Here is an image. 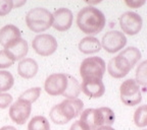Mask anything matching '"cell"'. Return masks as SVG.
I'll return each mask as SVG.
<instances>
[{"label":"cell","instance_id":"cell-1","mask_svg":"<svg viewBox=\"0 0 147 130\" xmlns=\"http://www.w3.org/2000/svg\"><path fill=\"white\" fill-rule=\"evenodd\" d=\"M105 16L98 8L87 6L82 8L77 16V25L83 33L87 35H96L104 29Z\"/></svg>","mask_w":147,"mask_h":130},{"label":"cell","instance_id":"cell-2","mask_svg":"<svg viewBox=\"0 0 147 130\" xmlns=\"http://www.w3.org/2000/svg\"><path fill=\"white\" fill-rule=\"evenodd\" d=\"M84 103L80 99H67L50 110L49 116L52 122L58 125H63L78 117L82 112Z\"/></svg>","mask_w":147,"mask_h":130},{"label":"cell","instance_id":"cell-3","mask_svg":"<svg viewBox=\"0 0 147 130\" xmlns=\"http://www.w3.org/2000/svg\"><path fill=\"white\" fill-rule=\"evenodd\" d=\"M52 13L43 7L31 9L26 15V23L34 33H43L52 27Z\"/></svg>","mask_w":147,"mask_h":130},{"label":"cell","instance_id":"cell-4","mask_svg":"<svg viewBox=\"0 0 147 130\" xmlns=\"http://www.w3.org/2000/svg\"><path fill=\"white\" fill-rule=\"evenodd\" d=\"M106 70V64L100 57H89L83 60L80 67V74L83 80L102 79Z\"/></svg>","mask_w":147,"mask_h":130},{"label":"cell","instance_id":"cell-5","mask_svg":"<svg viewBox=\"0 0 147 130\" xmlns=\"http://www.w3.org/2000/svg\"><path fill=\"white\" fill-rule=\"evenodd\" d=\"M121 100L126 106H136L142 101L140 85L135 79H127L123 82L119 87Z\"/></svg>","mask_w":147,"mask_h":130},{"label":"cell","instance_id":"cell-6","mask_svg":"<svg viewBox=\"0 0 147 130\" xmlns=\"http://www.w3.org/2000/svg\"><path fill=\"white\" fill-rule=\"evenodd\" d=\"M32 47L37 54L41 56H49L57 49V41L51 35L41 34L34 38L32 41Z\"/></svg>","mask_w":147,"mask_h":130},{"label":"cell","instance_id":"cell-7","mask_svg":"<svg viewBox=\"0 0 147 130\" xmlns=\"http://www.w3.org/2000/svg\"><path fill=\"white\" fill-rule=\"evenodd\" d=\"M119 25H121V27L125 34L134 36L141 31L143 21L142 17L136 12L127 11L123 13L119 17Z\"/></svg>","mask_w":147,"mask_h":130},{"label":"cell","instance_id":"cell-8","mask_svg":"<svg viewBox=\"0 0 147 130\" xmlns=\"http://www.w3.org/2000/svg\"><path fill=\"white\" fill-rule=\"evenodd\" d=\"M101 47L108 53H115L122 50L127 44V38L119 31H110L106 33L101 40Z\"/></svg>","mask_w":147,"mask_h":130},{"label":"cell","instance_id":"cell-9","mask_svg":"<svg viewBox=\"0 0 147 130\" xmlns=\"http://www.w3.org/2000/svg\"><path fill=\"white\" fill-rule=\"evenodd\" d=\"M67 77L64 73H53L46 78L44 89L50 96L62 95L67 89Z\"/></svg>","mask_w":147,"mask_h":130},{"label":"cell","instance_id":"cell-10","mask_svg":"<svg viewBox=\"0 0 147 130\" xmlns=\"http://www.w3.org/2000/svg\"><path fill=\"white\" fill-rule=\"evenodd\" d=\"M133 67L134 66L132 65V63L127 58L119 54L117 57L113 58L108 62L107 71L110 76L115 78H122L126 76Z\"/></svg>","mask_w":147,"mask_h":130},{"label":"cell","instance_id":"cell-11","mask_svg":"<svg viewBox=\"0 0 147 130\" xmlns=\"http://www.w3.org/2000/svg\"><path fill=\"white\" fill-rule=\"evenodd\" d=\"M32 104L18 99L16 103L9 108V117L12 121L18 125H22L30 117L32 111Z\"/></svg>","mask_w":147,"mask_h":130},{"label":"cell","instance_id":"cell-12","mask_svg":"<svg viewBox=\"0 0 147 130\" xmlns=\"http://www.w3.org/2000/svg\"><path fill=\"white\" fill-rule=\"evenodd\" d=\"M52 27L59 32L67 31L73 25V12L69 8H64V7L58 8L52 14Z\"/></svg>","mask_w":147,"mask_h":130},{"label":"cell","instance_id":"cell-13","mask_svg":"<svg viewBox=\"0 0 147 130\" xmlns=\"http://www.w3.org/2000/svg\"><path fill=\"white\" fill-rule=\"evenodd\" d=\"M81 91L90 98H100L105 93V87L101 79H86L81 85Z\"/></svg>","mask_w":147,"mask_h":130},{"label":"cell","instance_id":"cell-14","mask_svg":"<svg viewBox=\"0 0 147 130\" xmlns=\"http://www.w3.org/2000/svg\"><path fill=\"white\" fill-rule=\"evenodd\" d=\"M4 51L13 61H16V60H21L24 57H26V55L28 54V51H29V47H28L27 42L20 38L9 45H7L6 47H4Z\"/></svg>","mask_w":147,"mask_h":130},{"label":"cell","instance_id":"cell-15","mask_svg":"<svg viewBox=\"0 0 147 130\" xmlns=\"http://www.w3.org/2000/svg\"><path fill=\"white\" fill-rule=\"evenodd\" d=\"M21 38V31L13 25H6L0 30V45L6 47L10 43Z\"/></svg>","mask_w":147,"mask_h":130},{"label":"cell","instance_id":"cell-16","mask_svg":"<svg viewBox=\"0 0 147 130\" xmlns=\"http://www.w3.org/2000/svg\"><path fill=\"white\" fill-rule=\"evenodd\" d=\"M38 72V64L32 58H25L18 63V73L24 78H32Z\"/></svg>","mask_w":147,"mask_h":130},{"label":"cell","instance_id":"cell-17","mask_svg":"<svg viewBox=\"0 0 147 130\" xmlns=\"http://www.w3.org/2000/svg\"><path fill=\"white\" fill-rule=\"evenodd\" d=\"M79 50L84 54H94L101 50V44L94 37H86L79 43Z\"/></svg>","mask_w":147,"mask_h":130},{"label":"cell","instance_id":"cell-18","mask_svg":"<svg viewBox=\"0 0 147 130\" xmlns=\"http://www.w3.org/2000/svg\"><path fill=\"white\" fill-rule=\"evenodd\" d=\"M67 85L64 93L62 94V96L67 99H77L81 93L80 82L77 80L76 77H74V76L69 75V74H67Z\"/></svg>","mask_w":147,"mask_h":130},{"label":"cell","instance_id":"cell-19","mask_svg":"<svg viewBox=\"0 0 147 130\" xmlns=\"http://www.w3.org/2000/svg\"><path fill=\"white\" fill-rule=\"evenodd\" d=\"M28 130H50V124L44 116H35L29 122Z\"/></svg>","mask_w":147,"mask_h":130},{"label":"cell","instance_id":"cell-20","mask_svg":"<svg viewBox=\"0 0 147 130\" xmlns=\"http://www.w3.org/2000/svg\"><path fill=\"white\" fill-rule=\"evenodd\" d=\"M14 83V78L8 71L0 70V93H4L10 89Z\"/></svg>","mask_w":147,"mask_h":130},{"label":"cell","instance_id":"cell-21","mask_svg":"<svg viewBox=\"0 0 147 130\" xmlns=\"http://www.w3.org/2000/svg\"><path fill=\"white\" fill-rule=\"evenodd\" d=\"M134 122L136 126L144 128L147 125V106L142 105L135 111L134 114Z\"/></svg>","mask_w":147,"mask_h":130},{"label":"cell","instance_id":"cell-22","mask_svg":"<svg viewBox=\"0 0 147 130\" xmlns=\"http://www.w3.org/2000/svg\"><path fill=\"white\" fill-rule=\"evenodd\" d=\"M40 94H41V89L40 87H33V89H30L26 91L25 93L20 96V100H24L28 103H34L38 100V98L40 97Z\"/></svg>","mask_w":147,"mask_h":130},{"label":"cell","instance_id":"cell-23","mask_svg":"<svg viewBox=\"0 0 147 130\" xmlns=\"http://www.w3.org/2000/svg\"><path fill=\"white\" fill-rule=\"evenodd\" d=\"M136 79H137L136 82L138 85H142L145 87V85H146V61H143L137 68Z\"/></svg>","mask_w":147,"mask_h":130},{"label":"cell","instance_id":"cell-24","mask_svg":"<svg viewBox=\"0 0 147 130\" xmlns=\"http://www.w3.org/2000/svg\"><path fill=\"white\" fill-rule=\"evenodd\" d=\"M14 61L9 57V55L4 50L0 51V68H8L13 65Z\"/></svg>","mask_w":147,"mask_h":130},{"label":"cell","instance_id":"cell-25","mask_svg":"<svg viewBox=\"0 0 147 130\" xmlns=\"http://www.w3.org/2000/svg\"><path fill=\"white\" fill-rule=\"evenodd\" d=\"M13 8V1L11 0H0V16L8 14Z\"/></svg>","mask_w":147,"mask_h":130},{"label":"cell","instance_id":"cell-26","mask_svg":"<svg viewBox=\"0 0 147 130\" xmlns=\"http://www.w3.org/2000/svg\"><path fill=\"white\" fill-rule=\"evenodd\" d=\"M12 100L13 98L11 95L6 94V93H0V108L1 109L7 108L12 103Z\"/></svg>","mask_w":147,"mask_h":130},{"label":"cell","instance_id":"cell-27","mask_svg":"<svg viewBox=\"0 0 147 130\" xmlns=\"http://www.w3.org/2000/svg\"><path fill=\"white\" fill-rule=\"evenodd\" d=\"M69 130H89V129H88L81 121H76L71 126V129Z\"/></svg>","mask_w":147,"mask_h":130},{"label":"cell","instance_id":"cell-28","mask_svg":"<svg viewBox=\"0 0 147 130\" xmlns=\"http://www.w3.org/2000/svg\"><path fill=\"white\" fill-rule=\"evenodd\" d=\"M126 4L132 8H138L145 4V1H138V0H133V1H126Z\"/></svg>","mask_w":147,"mask_h":130},{"label":"cell","instance_id":"cell-29","mask_svg":"<svg viewBox=\"0 0 147 130\" xmlns=\"http://www.w3.org/2000/svg\"><path fill=\"white\" fill-rule=\"evenodd\" d=\"M0 130H16L13 126H4V127L0 128Z\"/></svg>","mask_w":147,"mask_h":130},{"label":"cell","instance_id":"cell-30","mask_svg":"<svg viewBox=\"0 0 147 130\" xmlns=\"http://www.w3.org/2000/svg\"><path fill=\"white\" fill-rule=\"evenodd\" d=\"M97 130H115V129L111 128L110 126H102V127H99Z\"/></svg>","mask_w":147,"mask_h":130},{"label":"cell","instance_id":"cell-31","mask_svg":"<svg viewBox=\"0 0 147 130\" xmlns=\"http://www.w3.org/2000/svg\"><path fill=\"white\" fill-rule=\"evenodd\" d=\"M143 130H145V129H143Z\"/></svg>","mask_w":147,"mask_h":130}]
</instances>
